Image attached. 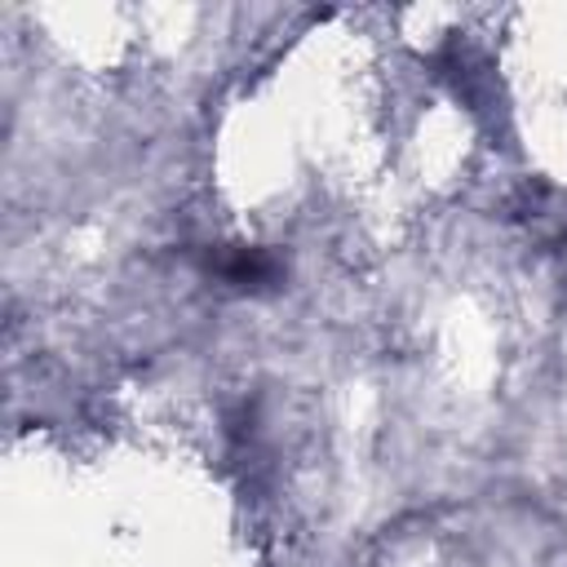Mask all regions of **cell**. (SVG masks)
I'll list each match as a JSON object with an SVG mask.
<instances>
[{
    "label": "cell",
    "mask_w": 567,
    "mask_h": 567,
    "mask_svg": "<svg viewBox=\"0 0 567 567\" xmlns=\"http://www.w3.org/2000/svg\"><path fill=\"white\" fill-rule=\"evenodd\" d=\"M275 275H279V266L261 248H235L230 261L221 266V279L235 284V288H257V284H270Z\"/></svg>",
    "instance_id": "6da1fadb"
}]
</instances>
